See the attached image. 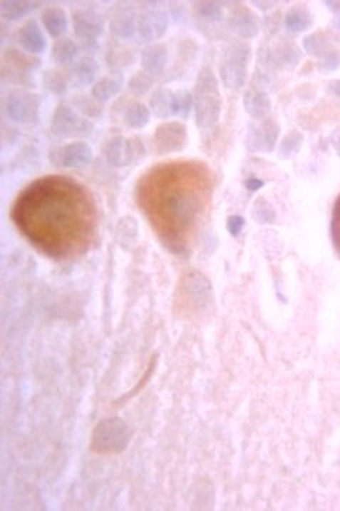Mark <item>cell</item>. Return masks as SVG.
<instances>
[{
	"mask_svg": "<svg viewBox=\"0 0 340 511\" xmlns=\"http://www.w3.org/2000/svg\"><path fill=\"white\" fill-rule=\"evenodd\" d=\"M13 219L41 252L70 257L84 252L96 232V209L88 195L66 179H43L17 198Z\"/></svg>",
	"mask_w": 340,
	"mask_h": 511,
	"instance_id": "obj_1",
	"label": "cell"
},
{
	"mask_svg": "<svg viewBox=\"0 0 340 511\" xmlns=\"http://www.w3.org/2000/svg\"><path fill=\"white\" fill-rule=\"evenodd\" d=\"M140 203L165 245L183 251L205 211L206 188L186 179H158L140 191Z\"/></svg>",
	"mask_w": 340,
	"mask_h": 511,
	"instance_id": "obj_2",
	"label": "cell"
},
{
	"mask_svg": "<svg viewBox=\"0 0 340 511\" xmlns=\"http://www.w3.org/2000/svg\"><path fill=\"white\" fill-rule=\"evenodd\" d=\"M192 96L197 127L200 129L215 127L222 116V94L219 80L212 67L206 66L200 70Z\"/></svg>",
	"mask_w": 340,
	"mask_h": 511,
	"instance_id": "obj_3",
	"label": "cell"
},
{
	"mask_svg": "<svg viewBox=\"0 0 340 511\" xmlns=\"http://www.w3.org/2000/svg\"><path fill=\"white\" fill-rule=\"evenodd\" d=\"M251 60V47L247 43L237 41L227 47L220 60V80L223 86L237 91L241 90L248 77V63Z\"/></svg>",
	"mask_w": 340,
	"mask_h": 511,
	"instance_id": "obj_4",
	"label": "cell"
},
{
	"mask_svg": "<svg viewBox=\"0 0 340 511\" xmlns=\"http://www.w3.org/2000/svg\"><path fill=\"white\" fill-rule=\"evenodd\" d=\"M103 153L110 165L129 166L145 158L146 148L139 136L118 135L105 141Z\"/></svg>",
	"mask_w": 340,
	"mask_h": 511,
	"instance_id": "obj_5",
	"label": "cell"
},
{
	"mask_svg": "<svg viewBox=\"0 0 340 511\" xmlns=\"http://www.w3.org/2000/svg\"><path fill=\"white\" fill-rule=\"evenodd\" d=\"M40 97L23 88L10 90L4 98L6 116L17 124H33L38 120Z\"/></svg>",
	"mask_w": 340,
	"mask_h": 511,
	"instance_id": "obj_6",
	"label": "cell"
},
{
	"mask_svg": "<svg viewBox=\"0 0 340 511\" xmlns=\"http://www.w3.org/2000/svg\"><path fill=\"white\" fill-rule=\"evenodd\" d=\"M50 131L57 138L86 136L93 132V124L81 117L76 110L67 104H60L51 117Z\"/></svg>",
	"mask_w": 340,
	"mask_h": 511,
	"instance_id": "obj_7",
	"label": "cell"
},
{
	"mask_svg": "<svg viewBox=\"0 0 340 511\" xmlns=\"http://www.w3.org/2000/svg\"><path fill=\"white\" fill-rule=\"evenodd\" d=\"M104 17L91 9H80L73 13L74 34L86 49L97 46L100 36L104 33Z\"/></svg>",
	"mask_w": 340,
	"mask_h": 511,
	"instance_id": "obj_8",
	"label": "cell"
},
{
	"mask_svg": "<svg viewBox=\"0 0 340 511\" xmlns=\"http://www.w3.org/2000/svg\"><path fill=\"white\" fill-rule=\"evenodd\" d=\"M279 131V124L274 118H264L257 124H251L245 136L247 149L249 152H272L277 146Z\"/></svg>",
	"mask_w": 340,
	"mask_h": 511,
	"instance_id": "obj_9",
	"label": "cell"
},
{
	"mask_svg": "<svg viewBox=\"0 0 340 511\" xmlns=\"http://www.w3.org/2000/svg\"><path fill=\"white\" fill-rule=\"evenodd\" d=\"M50 162L60 168H80L93 161V148L83 141L60 145L48 152Z\"/></svg>",
	"mask_w": 340,
	"mask_h": 511,
	"instance_id": "obj_10",
	"label": "cell"
},
{
	"mask_svg": "<svg viewBox=\"0 0 340 511\" xmlns=\"http://www.w3.org/2000/svg\"><path fill=\"white\" fill-rule=\"evenodd\" d=\"M169 27V17L160 7H145L138 13V36L142 41L152 43L163 37Z\"/></svg>",
	"mask_w": 340,
	"mask_h": 511,
	"instance_id": "obj_11",
	"label": "cell"
},
{
	"mask_svg": "<svg viewBox=\"0 0 340 511\" xmlns=\"http://www.w3.org/2000/svg\"><path fill=\"white\" fill-rule=\"evenodd\" d=\"M153 139L159 155L180 152L187 145V128L179 121L163 123L155 129Z\"/></svg>",
	"mask_w": 340,
	"mask_h": 511,
	"instance_id": "obj_12",
	"label": "cell"
},
{
	"mask_svg": "<svg viewBox=\"0 0 340 511\" xmlns=\"http://www.w3.org/2000/svg\"><path fill=\"white\" fill-rule=\"evenodd\" d=\"M227 24L241 39H252L261 30L259 17L247 6H235L227 16Z\"/></svg>",
	"mask_w": 340,
	"mask_h": 511,
	"instance_id": "obj_13",
	"label": "cell"
},
{
	"mask_svg": "<svg viewBox=\"0 0 340 511\" xmlns=\"http://www.w3.org/2000/svg\"><path fill=\"white\" fill-rule=\"evenodd\" d=\"M169 60V53L165 44L152 43L146 46L140 54V66L143 73L150 77L163 74Z\"/></svg>",
	"mask_w": 340,
	"mask_h": 511,
	"instance_id": "obj_14",
	"label": "cell"
},
{
	"mask_svg": "<svg viewBox=\"0 0 340 511\" xmlns=\"http://www.w3.org/2000/svg\"><path fill=\"white\" fill-rule=\"evenodd\" d=\"M111 31L119 39H132L138 30V14L130 6H119L113 9L110 20Z\"/></svg>",
	"mask_w": 340,
	"mask_h": 511,
	"instance_id": "obj_15",
	"label": "cell"
},
{
	"mask_svg": "<svg viewBox=\"0 0 340 511\" xmlns=\"http://www.w3.org/2000/svg\"><path fill=\"white\" fill-rule=\"evenodd\" d=\"M17 40L20 46L31 54H40L47 47V40L43 33V29L34 19H30L19 29Z\"/></svg>",
	"mask_w": 340,
	"mask_h": 511,
	"instance_id": "obj_16",
	"label": "cell"
},
{
	"mask_svg": "<svg viewBox=\"0 0 340 511\" xmlns=\"http://www.w3.org/2000/svg\"><path fill=\"white\" fill-rule=\"evenodd\" d=\"M242 104L245 113L254 120H264L271 113V98L269 96L259 88H249L244 93Z\"/></svg>",
	"mask_w": 340,
	"mask_h": 511,
	"instance_id": "obj_17",
	"label": "cell"
},
{
	"mask_svg": "<svg viewBox=\"0 0 340 511\" xmlns=\"http://www.w3.org/2000/svg\"><path fill=\"white\" fill-rule=\"evenodd\" d=\"M100 64L93 56H83L71 67V80L76 87H86L96 81Z\"/></svg>",
	"mask_w": 340,
	"mask_h": 511,
	"instance_id": "obj_18",
	"label": "cell"
},
{
	"mask_svg": "<svg viewBox=\"0 0 340 511\" xmlns=\"http://www.w3.org/2000/svg\"><path fill=\"white\" fill-rule=\"evenodd\" d=\"M269 66L275 67H288L292 69L301 61V50L294 43H282L275 50H269L267 54Z\"/></svg>",
	"mask_w": 340,
	"mask_h": 511,
	"instance_id": "obj_19",
	"label": "cell"
},
{
	"mask_svg": "<svg viewBox=\"0 0 340 511\" xmlns=\"http://www.w3.org/2000/svg\"><path fill=\"white\" fill-rule=\"evenodd\" d=\"M41 23L46 31L54 37L60 39L68 29V17L67 13L61 7H48L41 16Z\"/></svg>",
	"mask_w": 340,
	"mask_h": 511,
	"instance_id": "obj_20",
	"label": "cell"
},
{
	"mask_svg": "<svg viewBox=\"0 0 340 511\" xmlns=\"http://www.w3.org/2000/svg\"><path fill=\"white\" fill-rule=\"evenodd\" d=\"M122 86H123V80L120 76H105L93 84L91 96L98 103L105 104L120 93Z\"/></svg>",
	"mask_w": 340,
	"mask_h": 511,
	"instance_id": "obj_21",
	"label": "cell"
},
{
	"mask_svg": "<svg viewBox=\"0 0 340 511\" xmlns=\"http://www.w3.org/2000/svg\"><path fill=\"white\" fill-rule=\"evenodd\" d=\"M122 121L132 129L145 128L150 121V108L140 101H129L123 107Z\"/></svg>",
	"mask_w": 340,
	"mask_h": 511,
	"instance_id": "obj_22",
	"label": "cell"
},
{
	"mask_svg": "<svg viewBox=\"0 0 340 511\" xmlns=\"http://www.w3.org/2000/svg\"><path fill=\"white\" fill-rule=\"evenodd\" d=\"M43 3L41 1H27V0H1L0 1V14L4 20L16 21L21 17L37 10Z\"/></svg>",
	"mask_w": 340,
	"mask_h": 511,
	"instance_id": "obj_23",
	"label": "cell"
},
{
	"mask_svg": "<svg viewBox=\"0 0 340 511\" xmlns=\"http://www.w3.org/2000/svg\"><path fill=\"white\" fill-rule=\"evenodd\" d=\"M314 23V17L306 7L294 6L284 16V24L288 31L294 34H299L311 29Z\"/></svg>",
	"mask_w": 340,
	"mask_h": 511,
	"instance_id": "obj_24",
	"label": "cell"
},
{
	"mask_svg": "<svg viewBox=\"0 0 340 511\" xmlns=\"http://www.w3.org/2000/svg\"><path fill=\"white\" fill-rule=\"evenodd\" d=\"M78 56V44L68 37L56 40L51 49V59L57 66H74Z\"/></svg>",
	"mask_w": 340,
	"mask_h": 511,
	"instance_id": "obj_25",
	"label": "cell"
},
{
	"mask_svg": "<svg viewBox=\"0 0 340 511\" xmlns=\"http://www.w3.org/2000/svg\"><path fill=\"white\" fill-rule=\"evenodd\" d=\"M173 97L175 91L168 88H158L149 100V108L153 116L160 120L173 117Z\"/></svg>",
	"mask_w": 340,
	"mask_h": 511,
	"instance_id": "obj_26",
	"label": "cell"
},
{
	"mask_svg": "<svg viewBox=\"0 0 340 511\" xmlns=\"http://www.w3.org/2000/svg\"><path fill=\"white\" fill-rule=\"evenodd\" d=\"M304 49L308 54L315 56L318 59H321L324 54H326L328 51L336 49L335 44L331 41L329 36L325 31H316L312 33L309 36H306L302 41Z\"/></svg>",
	"mask_w": 340,
	"mask_h": 511,
	"instance_id": "obj_27",
	"label": "cell"
},
{
	"mask_svg": "<svg viewBox=\"0 0 340 511\" xmlns=\"http://www.w3.org/2000/svg\"><path fill=\"white\" fill-rule=\"evenodd\" d=\"M43 84L54 96H64L68 90V79L56 69H50L43 74Z\"/></svg>",
	"mask_w": 340,
	"mask_h": 511,
	"instance_id": "obj_28",
	"label": "cell"
},
{
	"mask_svg": "<svg viewBox=\"0 0 340 511\" xmlns=\"http://www.w3.org/2000/svg\"><path fill=\"white\" fill-rule=\"evenodd\" d=\"M304 145V135L298 129L289 131L279 143V158L288 159L297 155Z\"/></svg>",
	"mask_w": 340,
	"mask_h": 511,
	"instance_id": "obj_29",
	"label": "cell"
},
{
	"mask_svg": "<svg viewBox=\"0 0 340 511\" xmlns=\"http://www.w3.org/2000/svg\"><path fill=\"white\" fill-rule=\"evenodd\" d=\"M193 111V96L187 90L175 91L173 97V117L187 120Z\"/></svg>",
	"mask_w": 340,
	"mask_h": 511,
	"instance_id": "obj_30",
	"label": "cell"
},
{
	"mask_svg": "<svg viewBox=\"0 0 340 511\" xmlns=\"http://www.w3.org/2000/svg\"><path fill=\"white\" fill-rule=\"evenodd\" d=\"M197 13L202 19L210 23H219L225 19V10L220 1H200Z\"/></svg>",
	"mask_w": 340,
	"mask_h": 511,
	"instance_id": "obj_31",
	"label": "cell"
},
{
	"mask_svg": "<svg viewBox=\"0 0 340 511\" xmlns=\"http://www.w3.org/2000/svg\"><path fill=\"white\" fill-rule=\"evenodd\" d=\"M152 79H150V76H148L146 73H138V74H135L130 80H129V83H128V88H129V91L130 93H133L135 96H143V94H146L149 90H150V87H152Z\"/></svg>",
	"mask_w": 340,
	"mask_h": 511,
	"instance_id": "obj_32",
	"label": "cell"
},
{
	"mask_svg": "<svg viewBox=\"0 0 340 511\" xmlns=\"http://www.w3.org/2000/svg\"><path fill=\"white\" fill-rule=\"evenodd\" d=\"M340 67V50L334 49L324 54L321 59H318V69L324 73H332L336 71Z\"/></svg>",
	"mask_w": 340,
	"mask_h": 511,
	"instance_id": "obj_33",
	"label": "cell"
},
{
	"mask_svg": "<svg viewBox=\"0 0 340 511\" xmlns=\"http://www.w3.org/2000/svg\"><path fill=\"white\" fill-rule=\"evenodd\" d=\"M76 104H77L78 110L88 117H97L103 113V104L98 103L94 97H91V98L80 97V100H76Z\"/></svg>",
	"mask_w": 340,
	"mask_h": 511,
	"instance_id": "obj_34",
	"label": "cell"
},
{
	"mask_svg": "<svg viewBox=\"0 0 340 511\" xmlns=\"http://www.w3.org/2000/svg\"><path fill=\"white\" fill-rule=\"evenodd\" d=\"M331 231H332V239L334 243L340 253V196L335 205L334 209V215H332V223H331Z\"/></svg>",
	"mask_w": 340,
	"mask_h": 511,
	"instance_id": "obj_35",
	"label": "cell"
},
{
	"mask_svg": "<svg viewBox=\"0 0 340 511\" xmlns=\"http://www.w3.org/2000/svg\"><path fill=\"white\" fill-rule=\"evenodd\" d=\"M242 225H244V221L241 218H238V216H231L228 219V229H230V232L232 235H237L241 231Z\"/></svg>",
	"mask_w": 340,
	"mask_h": 511,
	"instance_id": "obj_36",
	"label": "cell"
},
{
	"mask_svg": "<svg viewBox=\"0 0 340 511\" xmlns=\"http://www.w3.org/2000/svg\"><path fill=\"white\" fill-rule=\"evenodd\" d=\"M245 185H247L248 189L257 191V189H259L261 186H264V182H262L261 179H258V178H249V179H247Z\"/></svg>",
	"mask_w": 340,
	"mask_h": 511,
	"instance_id": "obj_37",
	"label": "cell"
},
{
	"mask_svg": "<svg viewBox=\"0 0 340 511\" xmlns=\"http://www.w3.org/2000/svg\"><path fill=\"white\" fill-rule=\"evenodd\" d=\"M328 91L332 93L338 100H340V80H334L328 84Z\"/></svg>",
	"mask_w": 340,
	"mask_h": 511,
	"instance_id": "obj_38",
	"label": "cell"
},
{
	"mask_svg": "<svg viewBox=\"0 0 340 511\" xmlns=\"http://www.w3.org/2000/svg\"><path fill=\"white\" fill-rule=\"evenodd\" d=\"M325 4H326V7L334 13V14H336V17L339 19L340 17V1H325Z\"/></svg>",
	"mask_w": 340,
	"mask_h": 511,
	"instance_id": "obj_39",
	"label": "cell"
},
{
	"mask_svg": "<svg viewBox=\"0 0 340 511\" xmlns=\"http://www.w3.org/2000/svg\"><path fill=\"white\" fill-rule=\"evenodd\" d=\"M252 4H255L261 10H269L274 7L275 1H252Z\"/></svg>",
	"mask_w": 340,
	"mask_h": 511,
	"instance_id": "obj_40",
	"label": "cell"
}]
</instances>
